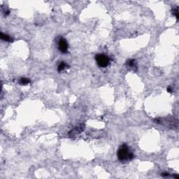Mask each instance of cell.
Returning <instances> with one entry per match:
<instances>
[{"label": "cell", "mask_w": 179, "mask_h": 179, "mask_svg": "<svg viewBox=\"0 0 179 179\" xmlns=\"http://www.w3.org/2000/svg\"><path fill=\"white\" fill-rule=\"evenodd\" d=\"M69 66L67 64L64 62H60L59 66L57 67V70H58L59 72H60V71H62L64 69H66L67 68H69Z\"/></svg>", "instance_id": "cell-7"}, {"label": "cell", "mask_w": 179, "mask_h": 179, "mask_svg": "<svg viewBox=\"0 0 179 179\" xmlns=\"http://www.w3.org/2000/svg\"><path fill=\"white\" fill-rule=\"evenodd\" d=\"M95 60L99 67H102V68L108 67V64L110 62V59L108 56L102 53L97 54V55L95 56Z\"/></svg>", "instance_id": "cell-2"}, {"label": "cell", "mask_w": 179, "mask_h": 179, "mask_svg": "<svg viewBox=\"0 0 179 179\" xmlns=\"http://www.w3.org/2000/svg\"><path fill=\"white\" fill-rule=\"evenodd\" d=\"M172 13L173 15H174L176 17V18H179V7H176L174 9L172 10Z\"/></svg>", "instance_id": "cell-10"}, {"label": "cell", "mask_w": 179, "mask_h": 179, "mask_svg": "<svg viewBox=\"0 0 179 179\" xmlns=\"http://www.w3.org/2000/svg\"><path fill=\"white\" fill-rule=\"evenodd\" d=\"M155 123H157L158 124H162L166 125L167 127H170V128H174L177 127V121H174V119L173 118H166L163 119H157L155 120Z\"/></svg>", "instance_id": "cell-3"}, {"label": "cell", "mask_w": 179, "mask_h": 179, "mask_svg": "<svg viewBox=\"0 0 179 179\" xmlns=\"http://www.w3.org/2000/svg\"><path fill=\"white\" fill-rule=\"evenodd\" d=\"M117 156L120 161H127L132 160L134 157L133 153L130 151V148L126 144H123L117 152Z\"/></svg>", "instance_id": "cell-1"}, {"label": "cell", "mask_w": 179, "mask_h": 179, "mask_svg": "<svg viewBox=\"0 0 179 179\" xmlns=\"http://www.w3.org/2000/svg\"><path fill=\"white\" fill-rule=\"evenodd\" d=\"M167 91L169 92H170V93H172V89L170 88V87H169V88H167Z\"/></svg>", "instance_id": "cell-12"}, {"label": "cell", "mask_w": 179, "mask_h": 179, "mask_svg": "<svg viewBox=\"0 0 179 179\" xmlns=\"http://www.w3.org/2000/svg\"><path fill=\"white\" fill-rule=\"evenodd\" d=\"M0 37H1V39L3 40L4 41H7V42H12L13 41V39L8 36V34H4L3 32H1V34H0Z\"/></svg>", "instance_id": "cell-6"}, {"label": "cell", "mask_w": 179, "mask_h": 179, "mask_svg": "<svg viewBox=\"0 0 179 179\" xmlns=\"http://www.w3.org/2000/svg\"><path fill=\"white\" fill-rule=\"evenodd\" d=\"M127 65L128 67H130L132 68L136 67V60H129L127 61Z\"/></svg>", "instance_id": "cell-8"}, {"label": "cell", "mask_w": 179, "mask_h": 179, "mask_svg": "<svg viewBox=\"0 0 179 179\" xmlns=\"http://www.w3.org/2000/svg\"><path fill=\"white\" fill-rule=\"evenodd\" d=\"M83 129H84V125H79V126H77V127H75L74 130H72L69 132V136H70L71 137H74L75 135L81 133V132L83 130Z\"/></svg>", "instance_id": "cell-5"}, {"label": "cell", "mask_w": 179, "mask_h": 179, "mask_svg": "<svg viewBox=\"0 0 179 179\" xmlns=\"http://www.w3.org/2000/svg\"><path fill=\"white\" fill-rule=\"evenodd\" d=\"M30 83V80L27 78H21L20 79V83L21 85H27Z\"/></svg>", "instance_id": "cell-9"}, {"label": "cell", "mask_w": 179, "mask_h": 179, "mask_svg": "<svg viewBox=\"0 0 179 179\" xmlns=\"http://www.w3.org/2000/svg\"><path fill=\"white\" fill-rule=\"evenodd\" d=\"M58 48L62 53H66L68 50V44L65 39L61 37L58 41Z\"/></svg>", "instance_id": "cell-4"}, {"label": "cell", "mask_w": 179, "mask_h": 179, "mask_svg": "<svg viewBox=\"0 0 179 179\" xmlns=\"http://www.w3.org/2000/svg\"><path fill=\"white\" fill-rule=\"evenodd\" d=\"M162 176H169V173H162Z\"/></svg>", "instance_id": "cell-11"}]
</instances>
